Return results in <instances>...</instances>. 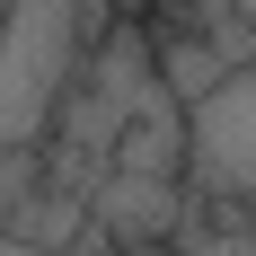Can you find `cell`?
Here are the masks:
<instances>
[{"instance_id": "cell-1", "label": "cell", "mask_w": 256, "mask_h": 256, "mask_svg": "<svg viewBox=\"0 0 256 256\" xmlns=\"http://www.w3.org/2000/svg\"><path fill=\"white\" fill-rule=\"evenodd\" d=\"M71 0H18L0 9V150L36 142L71 80Z\"/></svg>"}, {"instance_id": "cell-2", "label": "cell", "mask_w": 256, "mask_h": 256, "mask_svg": "<svg viewBox=\"0 0 256 256\" xmlns=\"http://www.w3.org/2000/svg\"><path fill=\"white\" fill-rule=\"evenodd\" d=\"M186 177L221 204H256V53L204 106H186Z\"/></svg>"}, {"instance_id": "cell-3", "label": "cell", "mask_w": 256, "mask_h": 256, "mask_svg": "<svg viewBox=\"0 0 256 256\" xmlns=\"http://www.w3.org/2000/svg\"><path fill=\"white\" fill-rule=\"evenodd\" d=\"M230 9H238V26H256V0H230Z\"/></svg>"}]
</instances>
